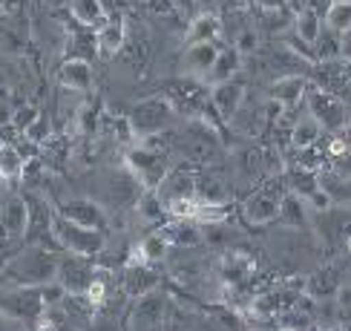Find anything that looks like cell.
Masks as SVG:
<instances>
[{"instance_id":"obj_4","label":"cell","mask_w":351,"mask_h":331,"mask_svg":"<svg viewBox=\"0 0 351 331\" xmlns=\"http://www.w3.org/2000/svg\"><path fill=\"white\" fill-rule=\"evenodd\" d=\"M285 179L282 176H274L268 179L265 184L259 187V191H254L251 196H247L242 201V213L245 219L251 225H268L276 219V213H280V199L285 196Z\"/></svg>"},{"instance_id":"obj_42","label":"cell","mask_w":351,"mask_h":331,"mask_svg":"<svg viewBox=\"0 0 351 331\" xmlns=\"http://www.w3.org/2000/svg\"><path fill=\"white\" fill-rule=\"evenodd\" d=\"M305 205H308V210L311 213H326V210H331V205H334V199L319 187V191H314L311 196H305Z\"/></svg>"},{"instance_id":"obj_11","label":"cell","mask_w":351,"mask_h":331,"mask_svg":"<svg viewBox=\"0 0 351 331\" xmlns=\"http://www.w3.org/2000/svg\"><path fill=\"white\" fill-rule=\"evenodd\" d=\"M29 228H32V205L18 193L9 196L0 213V234L6 239H21Z\"/></svg>"},{"instance_id":"obj_22","label":"cell","mask_w":351,"mask_h":331,"mask_svg":"<svg viewBox=\"0 0 351 331\" xmlns=\"http://www.w3.org/2000/svg\"><path fill=\"white\" fill-rule=\"evenodd\" d=\"M291 29H294V35H297V40L302 43V47H308L314 52V40L319 38V32H323V18H319L317 12H311L308 6H302L300 12H294Z\"/></svg>"},{"instance_id":"obj_26","label":"cell","mask_w":351,"mask_h":331,"mask_svg":"<svg viewBox=\"0 0 351 331\" xmlns=\"http://www.w3.org/2000/svg\"><path fill=\"white\" fill-rule=\"evenodd\" d=\"M254 273V262H251V256H245V254H228L222 259V282L225 285H233V288H239L242 282H247V277Z\"/></svg>"},{"instance_id":"obj_39","label":"cell","mask_w":351,"mask_h":331,"mask_svg":"<svg viewBox=\"0 0 351 331\" xmlns=\"http://www.w3.org/2000/svg\"><path fill=\"white\" fill-rule=\"evenodd\" d=\"M230 47H237V52L245 58V55H251V52H256V47H259V35H256V29H242V32L237 35V40L230 43Z\"/></svg>"},{"instance_id":"obj_18","label":"cell","mask_w":351,"mask_h":331,"mask_svg":"<svg viewBox=\"0 0 351 331\" xmlns=\"http://www.w3.org/2000/svg\"><path fill=\"white\" fill-rule=\"evenodd\" d=\"M158 288V271H153L150 262H127L124 268V294L130 297H141Z\"/></svg>"},{"instance_id":"obj_29","label":"cell","mask_w":351,"mask_h":331,"mask_svg":"<svg viewBox=\"0 0 351 331\" xmlns=\"http://www.w3.org/2000/svg\"><path fill=\"white\" fill-rule=\"evenodd\" d=\"M305 291H308L311 297H331L340 291V268L337 265H328L323 271H317L314 277L308 280V285H305Z\"/></svg>"},{"instance_id":"obj_41","label":"cell","mask_w":351,"mask_h":331,"mask_svg":"<svg viewBox=\"0 0 351 331\" xmlns=\"http://www.w3.org/2000/svg\"><path fill=\"white\" fill-rule=\"evenodd\" d=\"M90 331H121V323L119 317L110 314V311H98L90 323Z\"/></svg>"},{"instance_id":"obj_34","label":"cell","mask_w":351,"mask_h":331,"mask_svg":"<svg viewBox=\"0 0 351 331\" xmlns=\"http://www.w3.org/2000/svg\"><path fill=\"white\" fill-rule=\"evenodd\" d=\"M26 158L21 156V150L14 144H0V179L9 182V179H21V170H23Z\"/></svg>"},{"instance_id":"obj_21","label":"cell","mask_w":351,"mask_h":331,"mask_svg":"<svg viewBox=\"0 0 351 331\" xmlns=\"http://www.w3.org/2000/svg\"><path fill=\"white\" fill-rule=\"evenodd\" d=\"M66 9H69L72 18L86 29H98L110 21L104 0H66Z\"/></svg>"},{"instance_id":"obj_36","label":"cell","mask_w":351,"mask_h":331,"mask_svg":"<svg viewBox=\"0 0 351 331\" xmlns=\"http://www.w3.org/2000/svg\"><path fill=\"white\" fill-rule=\"evenodd\" d=\"M225 219H228L225 205H196V213H193L196 225H222Z\"/></svg>"},{"instance_id":"obj_20","label":"cell","mask_w":351,"mask_h":331,"mask_svg":"<svg viewBox=\"0 0 351 331\" xmlns=\"http://www.w3.org/2000/svg\"><path fill=\"white\" fill-rule=\"evenodd\" d=\"M222 35V21H219L216 12H199L193 21H190L187 32H184V43H216Z\"/></svg>"},{"instance_id":"obj_37","label":"cell","mask_w":351,"mask_h":331,"mask_svg":"<svg viewBox=\"0 0 351 331\" xmlns=\"http://www.w3.org/2000/svg\"><path fill=\"white\" fill-rule=\"evenodd\" d=\"M40 299H43V306L47 308H58V306H64V302L69 299V294H66V288L61 282L52 280V282L40 285Z\"/></svg>"},{"instance_id":"obj_50","label":"cell","mask_w":351,"mask_h":331,"mask_svg":"<svg viewBox=\"0 0 351 331\" xmlns=\"http://www.w3.org/2000/svg\"><path fill=\"white\" fill-rule=\"evenodd\" d=\"M3 201H6V199H3V191H0V213H3Z\"/></svg>"},{"instance_id":"obj_19","label":"cell","mask_w":351,"mask_h":331,"mask_svg":"<svg viewBox=\"0 0 351 331\" xmlns=\"http://www.w3.org/2000/svg\"><path fill=\"white\" fill-rule=\"evenodd\" d=\"M305 90H308L305 75H282L271 84V101H276L282 110H291L305 98Z\"/></svg>"},{"instance_id":"obj_3","label":"cell","mask_w":351,"mask_h":331,"mask_svg":"<svg viewBox=\"0 0 351 331\" xmlns=\"http://www.w3.org/2000/svg\"><path fill=\"white\" fill-rule=\"evenodd\" d=\"M173 112L176 110H173V104H170L165 95H150V98L138 101V104L130 110L127 124H130V130H133L136 141H141V138H147V136L165 133V127L173 119Z\"/></svg>"},{"instance_id":"obj_8","label":"cell","mask_w":351,"mask_h":331,"mask_svg":"<svg viewBox=\"0 0 351 331\" xmlns=\"http://www.w3.org/2000/svg\"><path fill=\"white\" fill-rule=\"evenodd\" d=\"M98 268L90 262V256H78V254H66L58 259V271L55 280L66 288L69 297H84V291L90 288V282L95 280Z\"/></svg>"},{"instance_id":"obj_31","label":"cell","mask_w":351,"mask_h":331,"mask_svg":"<svg viewBox=\"0 0 351 331\" xmlns=\"http://www.w3.org/2000/svg\"><path fill=\"white\" fill-rule=\"evenodd\" d=\"M326 26L340 38L351 35V0H334L326 12Z\"/></svg>"},{"instance_id":"obj_6","label":"cell","mask_w":351,"mask_h":331,"mask_svg":"<svg viewBox=\"0 0 351 331\" xmlns=\"http://www.w3.org/2000/svg\"><path fill=\"white\" fill-rule=\"evenodd\" d=\"M43 311L47 306L40 299V285H14L12 291L0 294V314L14 317V320L35 323Z\"/></svg>"},{"instance_id":"obj_30","label":"cell","mask_w":351,"mask_h":331,"mask_svg":"<svg viewBox=\"0 0 351 331\" xmlns=\"http://www.w3.org/2000/svg\"><path fill=\"white\" fill-rule=\"evenodd\" d=\"M285 187L297 196H311L314 191H319V173L317 170H305V167H291L285 176Z\"/></svg>"},{"instance_id":"obj_46","label":"cell","mask_w":351,"mask_h":331,"mask_svg":"<svg viewBox=\"0 0 351 331\" xmlns=\"http://www.w3.org/2000/svg\"><path fill=\"white\" fill-rule=\"evenodd\" d=\"M254 6H259L262 12H274V9H282L285 0H251Z\"/></svg>"},{"instance_id":"obj_28","label":"cell","mask_w":351,"mask_h":331,"mask_svg":"<svg viewBox=\"0 0 351 331\" xmlns=\"http://www.w3.org/2000/svg\"><path fill=\"white\" fill-rule=\"evenodd\" d=\"M326 130L319 127L311 115L308 119H300L294 127H291V147L294 150H305V147H314V144H319V138H323Z\"/></svg>"},{"instance_id":"obj_44","label":"cell","mask_w":351,"mask_h":331,"mask_svg":"<svg viewBox=\"0 0 351 331\" xmlns=\"http://www.w3.org/2000/svg\"><path fill=\"white\" fill-rule=\"evenodd\" d=\"M40 173H43V162L32 156V158H26V162H23L21 179H23V184H35V182L40 179Z\"/></svg>"},{"instance_id":"obj_10","label":"cell","mask_w":351,"mask_h":331,"mask_svg":"<svg viewBox=\"0 0 351 331\" xmlns=\"http://www.w3.org/2000/svg\"><path fill=\"white\" fill-rule=\"evenodd\" d=\"M210 104H213V110H216V115H219V121L230 124L233 115H237L239 107L245 104V81L237 75V78H230V81L213 84V90H210Z\"/></svg>"},{"instance_id":"obj_33","label":"cell","mask_w":351,"mask_h":331,"mask_svg":"<svg viewBox=\"0 0 351 331\" xmlns=\"http://www.w3.org/2000/svg\"><path fill=\"white\" fill-rule=\"evenodd\" d=\"M196 201L199 205H225V184L216 176H196Z\"/></svg>"},{"instance_id":"obj_2","label":"cell","mask_w":351,"mask_h":331,"mask_svg":"<svg viewBox=\"0 0 351 331\" xmlns=\"http://www.w3.org/2000/svg\"><path fill=\"white\" fill-rule=\"evenodd\" d=\"M58 271V256L49 254L43 245H32L26 254H21L9 268V280L14 285H43L52 282Z\"/></svg>"},{"instance_id":"obj_51","label":"cell","mask_w":351,"mask_h":331,"mask_svg":"<svg viewBox=\"0 0 351 331\" xmlns=\"http://www.w3.org/2000/svg\"><path fill=\"white\" fill-rule=\"evenodd\" d=\"M0 184H3V179H0Z\"/></svg>"},{"instance_id":"obj_40","label":"cell","mask_w":351,"mask_h":331,"mask_svg":"<svg viewBox=\"0 0 351 331\" xmlns=\"http://www.w3.org/2000/svg\"><path fill=\"white\" fill-rule=\"evenodd\" d=\"M38 115H40V110H38V107L26 104V107H21V110H14V112H12V127L23 136V130H26L29 124H32V121L38 119Z\"/></svg>"},{"instance_id":"obj_13","label":"cell","mask_w":351,"mask_h":331,"mask_svg":"<svg viewBox=\"0 0 351 331\" xmlns=\"http://www.w3.org/2000/svg\"><path fill=\"white\" fill-rule=\"evenodd\" d=\"M216 55H219L216 43H190V47H184V52H182V72L187 78L204 81L210 66L216 64Z\"/></svg>"},{"instance_id":"obj_24","label":"cell","mask_w":351,"mask_h":331,"mask_svg":"<svg viewBox=\"0 0 351 331\" xmlns=\"http://www.w3.org/2000/svg\"><path fill=\"white\" fill-rule=\"evenodd\" d=\"M158 234L167 239V245H179V248H193V245L202 242V230L193 219H173Z\"/></svg>"},{"instance_id":"obj_43","label":"cell","mask_w":351,"mask_h":331,"mask_svg":"<svg viewBox=\"0 0 351 331\" xmlns=\"http://www.w3.org/2000/svg\"><path fill=\"white\" fill-rule=\"evenodd\" d=\"M0 49H3V52H14V55L21 52V35H18V29L0 26Z\"/></svg>"},{"instance_id":"obj_45","label":"cell","mask_w":351,"mask_h":331,"mask_svg":"<svg viewBox=\"0 0 351 331\" xmlns=\"http://www.w3.org/2000/svg\"><path fill=\"white\" fill-rule=\"evenodd\" d=\"M331 3H334V0H305V6H308L311 12H317L319 18H326V12L331 9Z\"/></svg>"},{"instance_id":"obj_15","label":"cell","mask_w":351,"mask_h":331,"mask_svg":"<svg viewBox=\"0 0 351 331\" xmlns=\"http://www.w3.org/2000/svg\"><path fill=\"white\" fill-rule=\"evenodd\" d=\"M158 196L167 205V201H176V199H196V173L187 170V164L176 167V170H167L165 182L158 184Z\"/></svg>"},{"instance_id":"obj_27","label":"cell","mask_w":351,"mask_h":331,"mask_svg":"<svg viewBox=\"0 0 351 331\" xmlns=\"http://www.w3.org/2000/svg\"><path fill=\"white\" fill-rule=\"evenodd\" d=\"M167 248H170L167 239L156 230V234L144 236V239L138 242V248L133 251V259H130V262H150V265H153V262H162V259L167 256Z\"/></svg>"},{"instance_id":"obj_38","label":"cell","mask_w":351,"mask_h":331,"mask_svg":"<svg viewBox=\"0 0 351 331\" xmlns=\"http://www.w3.org/2000/svg\"><path fill=\"white\" fill-rule=\"evenodd\" d=\"M49 133H52V127H49V121L43 119V115H38V119L23 130V136L32 141V144H38V147H43V144L49 141Z\"/></svg>"},{"instance_id":"obj_7","label":"cell","mask_w":351,"mask_h":331,"mask_svg":"<svg viewBox=\"0 0 351 331\" xmlns=\"http://www.w3.org/2000/svg\"><path fill=\"white\" fill-rule=\"evenodd\" d=\"M305 101H308V112H311V119L328 130V133H343V127H346V107H343V98H337L334 93H326V90H319V86H308L305 90Z\"/></svg>"},{"instance_id":"obj_32","label":"cell","mask_w":351,"mask_h":331,"mask_svg":"<svg viewBox=\"0 0 351 331\" xmlns=\"http://www.w3.org/2000/svg\"><path fill=\"white\" fill-rule=\"evenodd\" d=\"M340 55H343V38L334 35L331 29H323L319 38L314 40V61L328 64V61H337Z\"/></svg>"},{"instance_id":"obj_9","label":"cell","mask_w":351,"mask_h":331,"mask_svg":"<svg viewBox=\"0 0 351 331\" xmlns=\"http://www.w3.org/2000/svg\"><path fill=\"white\" fill-rule=\"evenodd\" d=\"M165 314H167V297L158 291V288H153V291L136 297L133 308H130V317H127V328L130 331H156L165 323Z\"/></svg>"},{"instance_id":"obj_48","label":"cell","mask_w":351,"mask_h":331,"mask_svg":"<svg viewBox=\"0 0 351 331\" xmlns=\"http://www.w3.org/2000/svg\"><path fill=\"white\" fill-rule=\"evenodd\" d=\"M343 55L348 58V64H351V40H346V43H343Z\"/></svg>"},{"instance_id":"obj_35","label":"cell","mask_w":351,"mask_h":331,"mask_svg":"<svg viewBox=\"0 0 351 331\" xmlns=\"http://www.w3.org/2000/svg\"><path fill=\"white\" fill-rule=\"evenodd\" d=\"M136 208L141 213V219H147V222H158V219H165V201L162 196H158L156 191H141L138 199H136Z\"/></svg>"},{"instance_id":"obj_25","label":"cell","mask_w":351,"mask_h":331,"mask_svg":"<svg viewBox=\"0 0 351 331\" xmlns=\"http://www.w3.org/2000/svg\"><path fill=\"white\" fill-rule=\"evenodd\" d=\"M308 205H305V199L285 191V196L280 199V213H276V219L288 228H305L308 225Z\"/></svg>"},{"instance_id":"obj_16","label":"cell","mask_w":351,"mask_h":331,"mask_svg":"<svg viewBox=\"0 0 351 331\" xmlns=\"http://www.w3.org/2000/svg\"><path fill=\"white\" fill-rule=\"evenodd\" d=\"M58 78H61L64 90H69V93H90L93 81H95L93 64L86 61V58H66L61 69H58Z\"/></svg>"},{"instance_id":"obj_12","label":"cell","mask_w":351,"mask_h":331,"mask_svg":"<svg viewBox=\"0 0 351 331\" xmlns=\"http://www.w3.org/2000/svg\"><path fill=\"white\" fill-rule=\"evenodd\" d=\"M165 98L173 104V110L179 115H202L204 110V95H202V86L196 81H190L187 75L182 81H173L167 86Z\"/></svg>"},{"instance_id":"obj_17","label":"cell","mask_w":351,"mask_h":331,"mask_svg":"<svg viewBox=\"0 0 351 331\" xmlns=\"http://www.w3.org/2000/svg\"><path fill=\"white\" fill-rule=\"evenodd\" d=\"M127 47V23L121 18H110L95 32V49L101 58H115Z\"/></svg>"},{"instance_id":"obj_49","label":"cell","mask_w":351,"mask_h":331,"mask_svg":"<svg viewBox=\"0 0 351 331\" xmlns=\"http://www.w3.org/2000/svg\"><path fill=\"white\" fill-rule=\"evenodd\" d=\"M346 248H348V254H351V228L346 230Z\"/></svg>"},{"instance_id":"obj_1","label":"cell","mask_w":351,"mask_h":331,"mask_svg":"<svg viewBox=\"0 0 351 331\" xmlns=\"http://www.w3.org/2000/svg\"><path fill=\"white\" fill-rule=\"evenodd\" d=\"M52 236L58 242V248H64L66 254H78V256H98L104 251L107 236L104 230H93V228H81L75 222L64 219L61 213L52 216Z\"/></svg>"},{"instance_id":"obj_52","label":"cell","mask_w":351,"mask_h":331,"mask_svg":"<svg viewBox=\"0 0 351 331\" xmlns=\"http://www.w3.org/2000/svg\"><path fill=\"white\" fill-rule=\"evenodd\" d=\"M187 3H190V0H187Z\"/></svg>"},{"instance_id":"obj_5","label":"cell","mask_w":351,"mask_h":331,"mask_svg":"<svg viewBox=\"0 0 351 331\" xmlns=\"http://www.w3.org/2000/svg\"><path fill=\"white\" fill-rule=\"evenodd\" d=\"M124 164L130 170V176H133L141 191H158V184L165 182L167 176V164H165V153L158 150H150V147H130L127 156H124Z\"/></svg>"},{"instance_id":"obj_23","label":"cell","mask_w":351,"mask_h":331,"mask_svg":"<svg viewBox=\"0 0 351 331\" xmlns=\"http://www.w3.org/2000/svg\"><path fill=\"white\" fill-rule=\"evenodd\" d=\"M239 69H242V55L237 52V47H225V49H219L216 64L210 66V72H208V78H204V84H222V81H230V78H237V75H239Z\"/></svg>"},{"instance_id":"obj_14","label":"cell","mask_w":351,"mask_h":331,"mask_svg":"<svg viewBox=\"0 0 351 331\" xmlns=\"http://www.w3.org/2000/svg\"><path fill=\"white\" fill-rule=\"evenodd\" d=\"M64 216V219L75 222L81 228H93V230H107V213L101 205H95V201L90 199H72L66 201V205H61V210H58Z\"/></svg>"},{"instance_id":"obj_47","label":"cell","mask_w":351,"mask_h":331,"mask_svg":"<svg viewBox=\"0 0 351 331\" xmlns=\"http://www.w3.org/2000/svg\"><path fill=\"white\" fill-rule=\"evenodd\" d=\"M222 6H228V9H239L242 3H247V0H219Z\"/></svg>"}]
</instances>
